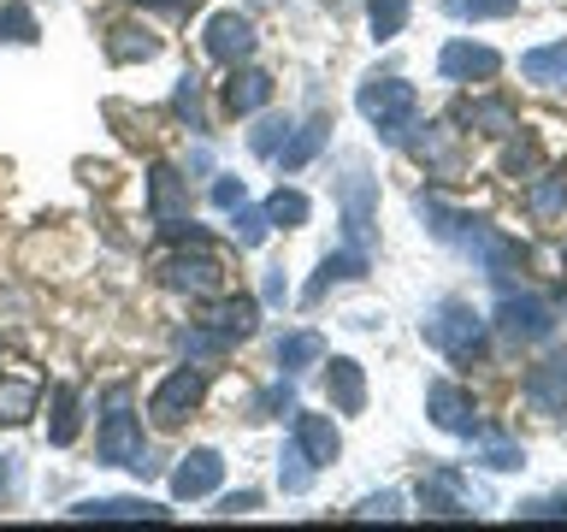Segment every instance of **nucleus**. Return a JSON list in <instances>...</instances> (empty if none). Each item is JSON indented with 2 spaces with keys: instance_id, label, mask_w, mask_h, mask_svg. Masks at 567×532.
I'll return each mask as SVG.
<instances>
[{
  "instance_id": "7c9ffc66",
  "label": "nucleus",
  "mask_w": 567,
  "mask_h": 532,
  "mask_svg": "<svg viewBox=\"0 0 567 532\" xmlns=\"http://www.w3.org/2000/svg\"><path fill=\"white\" fill-rule=\"evenodd\" d=\"M520 514H532V521H544V514H567V491L561 497H538V503H526Z\"/></svg>"
},
{
  "instance_id": "4468645a",
  "label": "nucleus",
  "mask_w": 567,
  "mask_h": 532,
  "mask_svg": "<svg viewBox=\"0 0 567 532\" xmlns=\"http://www.w3.org/2000/svg\"><path fill=\"white\" fill-rule=\"evenodd\" d=\"M326 390H331V402L343 408V415H361V402H367V379H361V367H354V361H331Z\"/></svg>"
},
{
  "instance_id": "39448f33",
  "label": "nucleus",
  "mask_w": 567,
  "mask_h": 532,
  "mask_svg": "<svg viewBox=\"0 0 567 532\" xmlns=\"http://www.w3.org/2000/svg\"><path fill=\"white\" fill-rule=\"evenodd\" d=\"M420 503L425 514H473V503H485V491H473L455 468H437L420 479Z\"/></svg>"
},
{
  "instance_id": "6e6552de",
  "label": "nucleus",
  "mask_w": 567,
  "mask_h": 532,
  "mask_svg": "<svg viewBox=\"0 0 567 532\" xmlns=\"http://www.w3.org/2000/svg\"><path fill=\"white\" fill-rule=\"evenodd\" d=\"M195 402H202V372H195V367H177L172 379H166V385L154 390L148 415H154L159 426H177V420H184V415H189Z\"/></svg>"
},
{
  "instance_id": "5701e85b",
  "label": "nucleus",
  "mask_w": 567,
  "mask_h": 532,
  "mask_svg": "<svg viewBox=\"0 0 567 532\" xmlns=\"http://www.w3.org/2000/svg\"><path fill=\"white\" fill-rule=\"evenodd\" d=\"M106 53H113V60H148V53H154V35L136 30V24H124V30H113Z\"/></svg>"
},
{
  "instance_id": "393cba45",
  "label": "nucleus",
  "mask_w": 567,
  "mask_h": 532,
  "mask_svg": "<svg viewBox=\"0 0 567 532\" xmlns=\"http://www.w3.org/2000/svg\"><path fill=\"white\" fill-rule=\"evenodd\" d=\"M319 349H326V344H319V337L313 331H296V337H284V344H278V361L284 367H308V361H319Z\"/></svg>"
},
{
  "instance_id": "dca6fc26",
  "label": "nucleus",
  "mask_w": 567,
  "mask_h": 532,
  "mask_svg": "<svg viewBox=\"0 0 567 532\" xmlns=\"http://www.w3.org/2000/svg\"><path fill=\"white\" fill-rule=\"evenodd\" d=\"M414 154H420V166H432V172H455L461 160H455V131L450 124H432V136H420L414 142Z\"/></svg>"
},
{
  "instance_id": "cd10ccee",
  "label": "nucleus",
  "mask_w": 567,
  "mask_h": 532,
  "mask_svg": "<svg viewBox=\"0 0 567 532\" xmlns=\"http://www.w3.org/2000/svg\"><path fill=\"white\" fill-rule=\"evenodd\" d=\"M30 402H35V385H7V390H0V415H7V420H24Z\"/></svg>"
},
{
  "instance_id": "bb28decb",
  "label": "nucleus",
  "mask_w": 567,
  "mask_h": 532,
  "mask_svg": "<svg viewBox=\"0 0 567 532\" xmlns=\"http://www.w3.org/2000/svg\"><path fill=\"white\" fill-rule=\"evenodd\" d=\"M266 219H278V225H301V219H308V202H301L296 190H278V195H272V207H266Z\"/></svg>"
},
{
  "instance_id": "423d86ee",
  "label": "nucleus",
  "mask_w": 567,
  "mask_h": 532,
  "mask_svg": "<svg viewBox=\"0 0 567 532\" xmlns=\"http://www.w3.org/2000/svg\"><path fill=\"white\" fill-rule=\"evenodd\" d=\"M520 397L538 408V415H561V408H567V349L549 355V361H538V367L526 372Z\"/></svg>"
},
{
  "instance_id": "aec40b11",
  "label": "nucleus",
  "mask_w": 567,
  "mask_h": 532,
  "mask_svg": "<svg viewBox=\"0 0 567 532\" xmlns=\"http://www.w3.org/2000/svg\"><path fill=\"white\" fill-rule=\"evenodd\" d=\"M148 195H154V219H177V207H184V184H177V172L172 166H159L154 172V184H148Z\"/></svg>"
},
{
  "instance_id": "f03ea898",
  "label": "nucleus",
  "mask_w": 567,
  "mask_h": 532,
  "mask_svg": "<svg viewBox=\"0 0 567 532\" xmlns=\"http://www.w3.org/2000/svg\"><path fill=\"white\" fill-rule=\"evenodd\" d=\"M496 331L508 344H544V337H556V308L544 296H526V290H508L503 284V296H496Z\"/></svg>"
},
{
  "instance_id": "7ed1b4c3",
  "label": "nucleus",
  "mask_w": 567,
  "mask_h": 532,
  "mask_svg": "<svg viewBox=\"0 0 567 532\" xmlns=\"http://www.w3.org/2000/svg\"><path fill=\"white\" fill-rule=\"evenodd\" d=\"M361 113L379 124L384 136H402L408 119H414V83H402V78H372V83L361 89Z\"/></svg>"
},
{
  "instance_id": "f257e3e1",
  "label": "nucleus",
  "mask_w": 567,
  "mask_h": 532,
  "mask_svg": "<svg viewBox=\"0 0 567 532\" xmlns=\"http://www.w3.org/2000/svg\"><path fill=\"white\" fill-rule=\"evenodd\" d=\"M425 337L432 349H443L450 361H478L485 355V314L473 301H443V308L425 319Z\"/></svg>"
},
{
  "instance_id": "4be33fe9",
  "label": "nucleus",
  "mask_w": 567,
  "mask_h": 532,
  "mask_svg": "<svg viewBox=\"0 0 567 532\" xmlns=\"http://www.w3.org/2000/svg\"><path fill=\"white\" fill-rule=\"evenodd\" d=\"M443 12L450 18H514L520 0H443Z\"/></svg>"
},
{
  "instance_id": "9d476101",
  "label": "nucleus",
  "mask_w": 567,
  "mask_h": 532,
  "mask_svg": "<svg viewBox=\"0 0 567 532\" xmlns=\"http://www.w3.org/2000/svg\"><path fill=\"white\" fill-rule=\"evenodd\" d=\"M437 71H443V78H455V83H473V78H496L503 60H496L485 42H450L437 53Z\"/></svg>"
},
{
  "instance_id": "c756f323",
  "label": "nucleus",
  "mask_w": 567,
  "mask_h": 532,
  "mask_svg": "<svg viewBox=\"0 0 567 532\" xmlns=\"http://www.w3.org/2000/svg\"><path fill=\"white\" fill-rule=\"evenodd\" d=\"M313 149H319V124H308V131H301V136H296V142H290V149H284L278 160H284V166H301V160H308Z\"/></svg>"
},
{
  "instance_id": "b1692460",
  "label": "nucleus",
  "mask_w": 567,
  "mask_h": 532,
  "mask_svg": "<svg viewBox=\"0 0 567 532\" xmlns=\"http://www.w3.org/2000/svg\"><path fill=\"white\" fill-rule=\"evenodd\" d=\"M538 160H544V154H538V142L508 131V149H503V172H508V177H526L532 166H538Z\"/></svg>"
},
{
  "instance_id": "6ab92c4d",
  "label": "nucleus",
  "mask_w": 567,
  "mask_h": 532,
  "mask_svg": "<svg viewBox=\"0 0 567 532\" xmlns=\"http://www.w3.org/2000/svg\"><path fill=\"white\" fill-rule=\"evenodd\" d=\"M478 456H485V468H496V473H508V468H520L526 461V450L514 438H503V432H485V426H478Z\"/></svg>"
},
{
  "instance_id": "f3484780",
  "label": "nucleus",
  "mask_w": 567,
  "mask_h": 532,
  "mask_svg": "<svg viewBox=\"0 0 567 532\" xmlns=\"http://www.w3.org/2000/svg\"><path fill=\"white\" fill-rule=\"evenodd\" d=\"M526 207L538 213V219H556V213L567 207V172H544L538 184L526 190Z\"/></svg>"
},
{
  "instance_id": "a878e982",
  "label": "nucleus",
  "mask_w": 567,
  "mask_h": 532,
  "mask_svg": "<svg viewBox=\"0 0 567 532\" xmlns=\"http://www.w3.org/2000/svg\"><path fill=\"white\" fill-rule=\"evenodd\" d=\"M367 18H372V35H396L408 24V0H367Z\"/></svg>"
},
{
  "instance_id": "2f4dec72",
  "label": "nucleus",
  "mask_w": 567,
  "mask_h": 532,
  "mask_svg": "<svg viewBox=\"0 0 567 532\" xmlns=\"http://www.w3.org/2000/svg\"><path fill=\"white\" fill-rule=\"evenodd\" d=\"M213 202H219V207H243V184H230V177H219V184H213Z\"/></svg>"
},
{
  "instance_id": "9b49d317",
  "label": "nucleus",
  "mask_w": 567,
  "mask_h": 532,
  "mask_svg": "<svg viewBox=\"0 0 567 532\" xmlns=\"http://www.w3.org/2000/svg\"><path fill=\"white\" fill-rule=\"evenodd\" d=\"M219 473H225L219 456H213V450H195V456H184V468L172 473V491H177V497H207L213 485H219Z\"/></svg>"
},
{
  "instance_id": "20e7f679",
  "label": "nucleus",
  "mask_w": 567,
  "mask_h": 532,
  "mask_svg": "<svg viewBox=\"0 0 567 532\" xmlns=\"http://www.w3.org/2000/svg\"><path fill=\"white\" fill-rule=\"evenodd\" d=\"M101 456L113 461V468H136V473H148V450H142L136 415L124 408V390L113 397V415L101 420Z\"/></svg>"
},
{
  "instance_id": "72a5a7b5",
  "label": "nucleus",
  "mask_w": 567,
  "mask_h": 532,
  "mask_svg": "<svg viewBox=\"0 0 567 532\" xmlns=\"http://www.w3.org/2000/svg\"><path fill=\"white\" fill-rule=\"evenodd\" d=\"M148 7H189V0H148Z\"/></svg>"
},
{
  "instance_id": "473e14b6",
  "label": "nucleus",
  "mask_w": 567,
  "mask_h": 532,
  "mask_svg": "<svg viewBox=\"0 0 567 532\" xmlns=\"http://www.w3.org/2000/svg\"><path fill=\"white\" fill-rule=\"evenodd\" d=\"M255 503H260L255 491H237V497H225V509H219V514H248V509H255Z\"/></svg>"
},
{
  "instance_id": "0eeeda50",
  "label": "nucleus",
  "mask_w": 567,
  "mask_h": 532,
  "mask_svg": "<svg viewBox=\"0 0 567 532\" xmlns=\"http://www.w3.org/2000/svg\"><path fill=\"white\" fill-rule=\"evenodd\" d=\"M425 408H432V420L443 426V432H455V438H473L478 432V408H473V397L461 385H432L425 390Z\"/></svg>"
},
{
  "instance_id": "f8f14e48",
  "label": "nucleus",
  "mask_w": 567,
  "mask_h": 532,
  "mask_svg": "<svg viewBox=\"0 0 567 532\" xmlns=\"http://www.w3.org/2000/svg\"><path fill=\"white\" fill-rule=\"evenodd\" d=\"M296 443H301V456H308L313 468H326V461L337 456V426L326 415H296Z\"/></svg>"
},
{
  "instance_id": "1a4fd4ad",
  "label": "nucleus",
  "mask_w": 567,
  "mask_h": 532,
  "mask_svg": "<svg viewBox=\"0 0 567 532\" xmlns=\"http://www.w3.org/2000/svg\"><path fill=\"white\" fill-rule=\"evenodd\" d=\"M207 53L219 65H237V60H248V53H255V24H248V18H237V12H219L207 24Z\"/></svg>"
},
{
  "instance_id": "a211bd4d",
  "label": "nucleus",
  "mask_w": 567,
  "mask_h": 532,
  "mask_svg": "<svg viewBox=\"0 0 567 532\" xmlns=\"http://www.w3.org/2000/svg\"><path fill=\"white\" fill-rule=\"evenodd\" d=\"M272 101V78H260V71H248V78H230L225 89V106L230 113H255V106Z\"/></svg>"
},
{
  "instance_id": "412c9836",
  "label": "nucleus",
  "mask_w": 567,
  "mask_h": 532,
  "mask_svg": "<svg viewBox=\"0 0 567 532\" xmlns=\"http://www.w3.org/2000/svg\"><path fill=\"white\" fill-rule=\"evenodd\" d=\"M48 438H53V443H71V438H78V390H71V385L53 390V426H48Z\"/></svg>"
},
{
  "instance_id": "2eb2a0df",
  "label": "nucleus",
  "mask_w": 567,
  "mask_h": 532,
  "mask_svg": "<svg viewBox=\"0 0 567 532\" xmlns=\"http://www.w3.org/2000/svg\"><path fill=\"white\" fill-rule=\"evenodd\" d=\"M520 78H532V83H567V42L532 48L520 60Z\"/></svg>"
},
{
  "instance_id": "ddd939ff",
  "label": "nucleus",
  "mask_w": 567,
  "mask_h": 532,
  "mask_svg": "<svg viewBox=\"0 0 567 532\" xmlns=\"http://www.w3.org/2000/svg\"><path fill=\"white\" fill-rule=\"evenodd\" d=\"M455 124L485 131V136H508V131H514V106H508V101H467V106L455 113Z\"/></svg>"
},
{
  "instance_id": "c85d7f7f",
  "label": "nucleus",
  "mask_w": 567,
  "mask_h": 532,
  "mask_svg": "<svg viewBox=\"0 0 567 532\" xmlns=\"http://www.w3.org/2000/svg\"><path fill=\"white\" fill-rule=\"evenodd\" d=\"M0 35H7V42H30V35H35V18H30L24 7H7V12H0Z\"/></svg>"
}]
</instances>
